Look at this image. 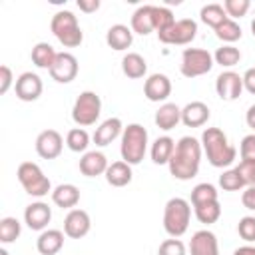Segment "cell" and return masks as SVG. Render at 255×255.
Returning <instances> with one entry per match:
<instances>
[{
    "instance_id": "obj_28",
    "label": "cell",
    "mask_w": 255,
    "mask_h": 255,
    "mask_svg": "<svg viewBox=\"0 0 255 255\" xmlns=\"http://www.w3.org/2000/svg\"><path fill=\"white\" fill-rule=\"evenodd\" d=\"M122 70H124V74H126L128 78L137 80V78H143V76H145L147 64H145V60H143L139 54L131 52V54H126V56H124V60H122Z\"/></svg>"
},
{
    "instance_id": "obj_49",
    "label": "cell",
    "mask_w": 255,
    "mask_h": 255,
    "mask_svg": "<svg viewBox=\"0 0 255 255\" xmlns=\"http://www.w3.org/2000/svg\"><path fill=\"white\" fill-rule=\"evenodd\" d=\"M233 255H255V247H251V245H243V247L235 249Z\"/></svg>"
},
{
    "instance_id": "obj_50",
    "label": "cell",
    "mask_w": 255,
    "mask_h": 255,
    "mask_svg": "<svg viewBox=\"0 0 255 255\" xmlns=\"http://www.w3.org/2000/svg\"><path fill=\"white\" fill-rule=\"evenodd\" d=\"M251 32H253V36H255V20L251 22Z\"/></svg>"
},
{
    "instance_id": "obj_13",
    "label": "cell",
    "mask_w": 255,
    "mask_h": 255,
    "mask_svg": "<svg viewBox=\"0 0 255 255\" xmlns=\"http://www.w3.org/2000/svg\"><path fill=\"white\" fill-rule=\"evenodd\" d=\"M215 90H217V96L225 102L237 100L243 92V78L235 72H223V74L217 76Z\"/></svg>"
},
{
    "instance_id": "obj_2",
    "label": "cell",
    "mask_w": 255,
    "mask_h": 255,
    "mask_svg": "<svg viewBox=\"0 0 255 255\" xmlns=\"http://www.w3.org/2000/svg\"><path fill=\"white\" fill-rule=\"evenodd\" d=\"M201 145L213 167H227L237 155V149L227 141V135L219 128H207L201 135Z\"/></svg>"
},
{
    "instance_id": "obj_1",
    "label": "cell",
    "mask_w": 255,
    "mask_h": 255,
    "mask_svg": "<svg viewBox=\"0 0 255 255\" xmlns=\"http://www.w3.org/2000/svg\"><path fill=\"white\" fill-rule=\"evenodd\" d=\"M199 161H201V143L195 137L185 135L175 143L173 155H171V159L167 163L169 165V173L175 179L187 181V179L197 175Z\"/></svg>"
},
{
    "instance_id": "obj_48",
    "label": "cell",
    "mask_w": 255,
    "mask_h": 255,
    "mask_svg": "<svg viewBox=\"0 0 255 255\" xmlns=\"http://www.w3.org/2000/svg\"><path fill=\"white\" fill-rule=\"evenodd\" d=\"M245 122H247V126H249L251 129H255V106H251V108L247 110V116H245Z\"/></svg>"
},
{
    "instance_id": "obj_12",
    "label": "cell",
    "mask_w": 255,
    "mask_h": 255,
    "mask_svg": "<svg viewBox=\"0 0 255 255\" xmlns=\"http://www.w3.org/2000/svg\"><path fill=\"white\" fill-rule=\"evenodd\" d=\"M62 135L56 129H44L36 137V151L42 159H54L62 153Z\"/></svg>"
},
{
    "instance_id": "obj_10",
    "label": "cell",
    "mask_w": 255,
    "mask_h": 255,
    "mask_svg": "<svg viewBox=\"0 0 255 255\" xmlns=\"http://www.w3.org/2000/svg\"><path fill=\"white\" fill-rule=\"evenodd\" d=\"M50 76L58 84H70L78 76V60H76V56L70 54V52H60L56 56L52 68H50Z\"/></svg>"
},
{
    "instance_id": "obj_16",
    "label": "cell",
    "mask_w": 255,
    "mask_h": 255,
    "mask_svg": "<svg viewBox=\"0 0 255 255\" xmlns=\"http://www.w3.org/2000/svg\"><path fill=\"white\" fill-rule=\"evenodd\" d=\"M50 219H52V209L42 201L30 203L24 209V221L32 231H42L50 223Z\"/></svg>"
},
{
    "instance_id": "obj_39",
    "label": "cell",
    "mask_w": 255,
    "mask_h": 255,
    "mask_svg": "<svg viewBox=\"0 0 255 255\" xmlns=\"http://www.w3.org/2000/svg\"><path fill=\"white\" fill-rule=\"evenodd\" d=\"M223 10L227 14V18H241L247 14L249 10V0H225L223 4Z\"/></svg>"
},
{
    "instance_id": "obj_45",
    "label": "cell",
    "mask_w": 255,
    "mask_h": 255,
    "mask_svg": "<svg viewBox=\"0 0 255 255\" xmlns=\"http://www.w3.org/2000/svg\"><path fill=\"white\" fill-rule=\"evenodd\" d=\"M241 203H243V207L255 211V185H251V187H247V189L243 191V195H241Z\"/></svg>"
},
{
    "instance_id": "obj_7",
    "label": "cell",
    "mask_w": 255,
    "mask_h": 255,
    "mask_svg": "<svg viewBox=\"0 0 255 255\" xmlns=\"http://www.w3.org/2000/svg\"><path fill=\"white\" fill-rule=\"evenodd\" d=\"M102 114V100L96 92H82L72 108V120L78 126H92Z\"/></svg>"
},
{
    "instance_id": "obj_3",
    "label": "cell",
    "mask_w": 255,
    "mask_h": 255,
    "mask_svg": "<svg viewBox=\"0 0 255 255\" xmlns=\"http://www.w3.org/2000/svg\"><path fill=\"white\" fill-rule=\"evenodd\" d=\"M147 149V129L139 124H129L122 133V159L129 165H137Z\"/></svg>"
},
{
    "instance_id": "obj_34",
    "label": "cell",
    "mask_w": 255,
    "mask_h": 255,
    "mask_svg": "<svg viewBox=\"0 0 255 255\" xmlns=\"http://www.w3.org/2000/svg\"><path fill=\"white\" fill-rule=\"evenodd\" d=\"M215 36L223 42H237L241 38V28L237 22H233L231 18H227L221 26L215 28Z\"/></svg>"
},
{
    "instance_id": "obj_23",
    "label": "cell",
    "mask_w": 255,
    "mask_h": 255,
    "mask_svg": "<svg viewBox=\"0 0 255 255\" xmlns=\"http://www.w3.org/2000/svg\"><path fill=\"white\" fill-rule=\"evenodd\" d=\"M131 30L135 34L147 36L155 30L153 26V6H139L131 16Z\"/></svg>"
},
{
    "instance_id": "obj_33",
    "label": "cell",
    "mask_w": 255,
    "mask_h": 255,
    "mask_svg": "<svg viewBox=\"0 0 255 255\" xmlns=\"http://www.w3.org/2000/svg\"><path fill=\"white\" fill-rule=\"evenodd\" d=\"M20 221L16 217H4L0 219V241L2 243H12L20 237Z\"/></svg>"
},
{
    "instance_id": "obj_47",
    "label": "cell",
    "mask_w": 255,
    "mask_h": 255,
    "mask_svg": "<svg viewBox=\"0 0 255 255\" xmlns=\"http://www.w3.org/2000/svg\"><path fill=\"white\" fill-rule=\"evenodd\" d=\"M78 8L86 14H92L100 8V0H78Z\"/></svg>"
},
{
    "instance_id": "obj_22",
    "label": "cell",
    "mask_w": 255,
    "mask_h": 255,
    "mask_svg": "<svg viewBox=\"0 0 255 255\" xmlns=\"http://www.w3.org/2000/svg\"><path fill=\"white\" fill-rule=\"evenodd\" d=\"M62 245H64V233L58 231V229L44 231L36 241V247H38L40 255H56L62 249Z\"/></svg>"
},
{
    "instance_id": "obj_19",
    "label": "cell",
    "mask_w": 255,
    "mask_h": 255,
    "mask_svg": "<svg viewBox=\"0 0 255 255\" xmlns=\"http://www.w3.org/2000/svg\"><path fill=\"white\" fill-rule=\"evenodd\" d=\"M106 42L112 50H118V52L128 50L133 42V32L124 24H114L106 34Z\"/></svg>"
},
{
    "instance_id": "obj_30",
    "label": "cell",
    "mask_w": 255,
    "mask_h": 255,
    "mask_svg": "<svg viewBox=\"0 0 255 255\" xmlns=\"http://www.w3.org/2000/svg\"><path fill=\"white\" fill-rule=\"evenodd\" d=\"M199 16H201V22L207 24V26H211L213 30L227 20V14H225V10H223L221 4H207V6H203Z\"/></svg>"
},
{
    "instance_id": "obj_9",
    "label": "cell",
    "mask_w": 255,
    "mask_h": 255,
    "mask_svg": "<svg viewBox=\"0 0 255 255\" xmlns=\"http://www.w3.org/2000/svg\"><path fill=\"white\" fill-rule=\"evenodd\" d=\"M197 34V24L189 18H181L177 22H173L167 30L159 32L157 38L159 42L163 44H177V46H183V44H189Z\"/></svg>"
},
{
    "instance_id": "obj_26",
    "label": "cell",
    "mask_w": 255,
    "mask_h": 255,
    "mask_svg": "<svg viewBox=\"0 0 255 255\" xmlns=\"http://www.w3.org/2000/svg\"><path fill=\"white\" fill-rule=\"evenodd\" d=\"M181 120V110L175 104H163L155 112V126L159 129H173Z\"/></svg>"
},
{
    "instance_id": "obj_14",
    "label": "cell",
    "mask_w": 255,
    "mask_h": 255,
    "mask_svg": "<svg viewBox=\"0 0 255 255\" xmlns=\"http://www.w3.org/2000/svg\"><path fill=\"white\" fill-rule=\"evenodd\" d=\"M90 215L84 209H72L64 219V233L72 239H82L90 231Z\"/></svg>"
},
{
    "instance_id": "obj_31",
    "label": "cell",
    "mask_w": 255,
    "mask_h": 255,
    "mask_svg": "<svg viewBox=\"0 0 255 255\" xmlns=\"http://www.w3.org/2000/svg\"><path fill=\"white\" fill-rule=\"evenodd\" d=\"M209 201H217V189L211 183H199V185H195L193 191H191V203H193V207L203 205V203H209Z\"/></svg>"
},
{
    "instance_id": "obj_32",
    "label": "cell",
    "mask_w": 255,
    "mask_h": 255,
    "mask_svg": "<svg viewBox=\"0 0 255 255\" xmlns=\"http://www.w3.org/2000/svg\"><path fill=\"white\" fill-rule=\"evenodd\" d=\"M221 215V205L219 201H209V203H203V205H197L195 207V217L199 219V223H215Z\"/></svg>"
},
{
    "instance_id": "obj_40",
    "label": "cell",
    "mask_w": 255,
    "mask_h": 255,
    "mask_svg": "<svg viewBox=\"0 0 255 255\" xmlns=\"http://www.w3.org/2000/svg\"><path fill=\"white\" fill-rule=\"evenodd\" d=\"M237 173L241 175L245 185H255V159H241V163L235 167Z\"/></svg>"
},
{
    "instance_id": "obj_6",
    "label": "cell",
    "mask_w": 255,
    "mask_h": 255,
    "mask_svg": "<svg viewBox=\"0 0 255 255\" xmlns=\"http://www.w3.org/2000/svg\"><path fill=\"white\" fill-rule=\"evenodd\" d=\"M16 175H18V181L22 183V187H24V191L28 193V195H34V197H44V195H48V191H50V179L42 173V169L36 165V163H32V161H22L20 165H18V171H16Z\"/></svg>"
},
{
    "instance_id": "obj_29",
    "label": "cell",
    "mask_w": 255,
    "mask_h": 255,
    "mask_svg": "<svg viewBox=\"0 0 255 255\" xmlns=\"http://www.w3.org/2000/svg\"><path fill=\"white\" fill-rule=\"evenodd\" d=\"M58 52L48 44V42H38L34 48H32V62L38 66V68H44V70H50L54 60H56Z\"/></svg>"
},
{
    "instance_id": "obj_41",
    "label": "cell",
    "mask_w": 255,
    "mask_h": 255,
    "mask_svg": "<svg viewBox=\"0 0 255 255\" xmlns=\"http://www.w3.org/2000/svg\"><path fill=\"white\" fill-rule=\"evenodd\" d=\"M237 231H239V237H241L243 241L253 243V241H255V217H251V215L243 217V219L239 221V225H237Z\"/></svg>"
},
{
    "instance_id": "obj_4",
    "label": "cell",
    "mask_w": 255,
    "mask_h": 255,
    "mask_svg": "<svg viewBox=\"0 0 255 255\" xmlns=\"http://www.w3.org/2000/svg\"><path fill=\"white\" fill-rule=\"evenodd\" d=\"M189 219H191V207L185 199L181 197H173L165 203L163 209V229L167 231V235L171 237H181L187 227H189Z\"/></svg>"
},
{
    "instance_id": "obj_21",
    "label": "cell",
    "mask_w": 255,
    "mask_h": 255,
    "mask_svg": "<svg viewBox=\"0 0 255 255\" xmlns=\"http://www.w3.org/2000/svg\"><path fill=\"white\" fill-rule=\"evenodd\" d=\"M52 201L62 209H72L80 201V189L72 183H62L52 191Z\"/></svg>"
},
{
    "instance_id": "obj_36",
    "label": "cell",
    "mask_w": 255,
    "mask_h": 255,
    "mask_svg": "<svg viewBox=\"0 0 255 255\" xmlns=\"http://www.w3.org/2000/svg\"><path fill=\"white\" fill-rule=\"evenodd\" d=\"M66 143H68V147H70L72 151H84V149L88 147V143H90V135H88L86 129H82V128H74V129L68 131V135H66Z\"/></svg>"
},
{
    "instance_id": "obj_25",
    "label": "cell",
    "mask_w": 255,
    "mask_h": 255,
    "mask_svg": "<svg viewBox=\"0 0 255 255\" xmlns=\"http://www.w3.org/2000/svg\"><path fill=\"white\" fill-rule=\"evenodd\" d=\"M106 181L114 187H124L131 181V167L126 161H114L106 169Z\"/></svg>"
},
{
    "instance_id": "obj_8",
    "label": "cell",
    "mask_w": 255,
    "mask_h": 255,
    "mask_svg": "<svg viewBox=\"0 0 255 255\" xmlns=\"http://www.w3.org/2000/svg\"><path fill=\"white\" fill-rule=\"evenodd\" d=\"M213 68V58L207 50L201 48H185L181 54V74L185 78H197L207 74Z\"/></svg>"
},
{
    "instance_id": "obj_15",
    "label": "cell",
    "mask_w": 255,
    "mask_h": 255,
    "mask_svg": "<svg viewBox=\"0 0 255 255\" xmlns=\"http://www.w3.org/2000/svg\"><path fill=\"white\" fill-rule=\"evenodd\" d=\"M143 94L149 102H163L171 94V82L165 74H151L143 84Z\"/></svg>"
},
{
    "instance_id": "obj_18",
    "label": "cell",
    "mask_w": 255,
    "mask_h": 255,
    "mask_svg": "<svg viewBox=\"0 0 255 255\" xmlns=\"http://www.w3.org/2000/svg\"><path fill=\"white\" fill-rule=\"evenodd\" d=\"M209 108L203 102H191L181 110V122L187 128H201L209 120Z\"/></svg>"
},
{
    "instance_id": "obj_27",
    "label": "cell",
    "mask_w": 255,
    "mask_h": 255,
    "mask_svg": "<svg viewBox=\"0 0 255 255\" xmlns=\"http://www.w3.org/2000/svg\"><path fill=\"white\" fill-rule=\"evenodd\" d=\"M173 149H175V141L171 137H167V135L157 137L151 145V161L157 163V165L169 163V159L173 155Z\"/></svg>"
},
{
    "instance_id": "obj_37",
    "label": "cell",
    "mask_w": 255,
    "mask_h": 255,
    "mask_svg": "<svg viewBox=\"0 0 255 255\" xmlns=\"http://www.w3.org/2000/svg\"><path fill=\"white\" fill-rule=\"evenodd\" d=\"M173 22H175V20H173V14H171V10H169V8L153 6V26H155L157 34H159V32H163V30H167Z\"/></svg>"
},
{
    "instance_id": "obj_43",
    "label": "cell",
    "mask_w": 255,
    "mask_h": 255,
    "mask_svg": "<svg viewBox=\"0 0 255 255\" xmlns=\"http://www.w3.org/2000/svg\"><path fill=\"white\" fill-rule=\"evenodd\" d=\"M239 153H241V159H255V133H249L241 139Z\"/></svg>"
},
{
    "instance_id": "obj_17",
    "label": "cell",
    "mask_w": 255,
    "mask_h": 255,
    "mask_svg": "<svg viewBox=\"0 0 255 255\" xmlns=\"http://www.w3.org/2000/svg\"><path fill=\"white\" fill-rule=\"evenodd\" d=\"M189 253L191 255H219L217 237L207 229L193 233L189 241Z\"/></svg>"
},
{
    "instance_id": "obj_5",
    "label": "cell",
    "mask_w": 255,
    "mask_h": 255,
    "mask_svg": "<svg viewBox=\"0 0 255 255\" xmlns=\"http://www.w3.org/2000/svg\"><path fill=\"white\" fill-rule=\"evenodd\" d=\"M50 30L60 40V44H64L66 48H76L84 40V32L78 26V20L70 10H62V12L54 14V18L50 22Z\"/></svg>"
},
{
    "instance_id": "obj_38",
    "label": "cell",
    "mask_w": 255,
    "mask_h": 255,
    "mask_svg": "<svg viewBox=\"0 0 255 255\" xmlns=\"http://www.w3.org/2000/svg\"><path fill=\"white\" fill-rule=\"evenodd\" d=\"M219 185H221L225 191H237V189H241L245 183H243L241 175L237 173V169H229V171H223V175L219 177Z\"/></svg>"
},
{
    "instance_id": "obj_20",
    "label": "cell",
    "mask_w": 255,
    "mask_h": 255,
    "mask_svg": "<svg viewBox=\"0 0 255 255\" xmlns=\"http://www.w3.org/2000/svg\"><path fill=\"white\" fill-rule=\"evenodd\" d=\"M108 169V159L104 153L100 151H88L82 159H80V171L86 175V177H96V175H102L106 173Z\"/></svg>"
},
{
    "instance_id": "obj_46",
    "label": "cell",
    "mask_w": 255,
    "mask_h": 255,
    "mask_svg": "<svg viewBox=\"0 0 255 255\" xmlns=\"http://www.w3.org/2000/svg\"><path fill=\"white\" fill-rule=\"evenodd\" d=\"M243 88L255 96V68H249L245 74H243Z\"/></svg>"
},
{
    "instance_id": "obj_42",
    "label": "cell",
    "mask_w": 255,
    "mask_h": 255,
    "mask_svg": "<svg viewBox=\"0 0 255 255\" xmlns=\"http://www.w3.org/2000/svg\"><path fill=\"white\" fill-rule=\"evenodd\" d=\"M157 255H185V245L179 241V239H165L159 249H157Z\"/></svg>"
},
{
    "instance_id": "obj_44",
    "label": "cell",
    "mask_w": 255,
    "mask_h": 255,
    "mask_svg": "<svg viewBox=\"0 0 255 255\" xmlns=\"http://www.w3.org/2000/svg\"><path fill=\"white\" fill-rule=\"evenodd\" d=\"M12 86V70L8 66H0V94L4 96Z\"/></svg>"
},
{
    "instance_id": "obj_35",
    "label": "cell",
    "mask_w": 255,
    "mask_h": 255,
    "mask_svg": "<svg viewBox=\"0 0 255 255\" xmlns=\"http://www.w3.org/2000/svg\"><path fill=\"white\" fill-rule=\"evenodd\" d=\"M239 60H241V52H239L235 46H221V48H217V52H215V62H217L219 66L231 68V66L239 64Z\"/></svg>"
},
{
    "instance_id": "obj_11",
    "label": "cell",
    "mask_w": 255,
    "mask_h": 255,
    "mask_svg": "<svg viewBox=\"0 0 255 255\" xmlns=\"http://www.w3.org/2000/svg\"><path fill=\"white\" fill-rule=\"evenodd\" d=\"M14 88H16V98L22 100V102H34V100H38L42 96V90H44L40 76L38 74H32V72L20 74L18 80H16V84H14Z\"/></svg>"
},
{
    "instance_id": "obj_24",
    "label": "cell",
    "mask_w": 255,
    "mask_h": 255,
    "mask_svg": "<svg viewBox=\"0 0 255 255\" xmlns=\"http://www.w3.org/2000/svg\"><path fill=\"white\" fill-rule=\"evenodd\" d=\"M120 133H122V120H120V118H110V120H106V122L94 131V141H96V145H108V143H112Z\"/></svg>"
},
{
    "instance_id": "obj_51",
    "label": "cell",
    "mask_w": 255,
    "mask_h": 255,
    "mask_svg": "<svg viewBox=\"0 0 255 255\" xmlns=\"http://www.w3.org/2000/svg\"><path fill=\"white\" fill-rule=\"evenodd\" d=\"M0 255H8V251H6L4 247H2V249H0Z\"/></svg>"
}]
</instances>
